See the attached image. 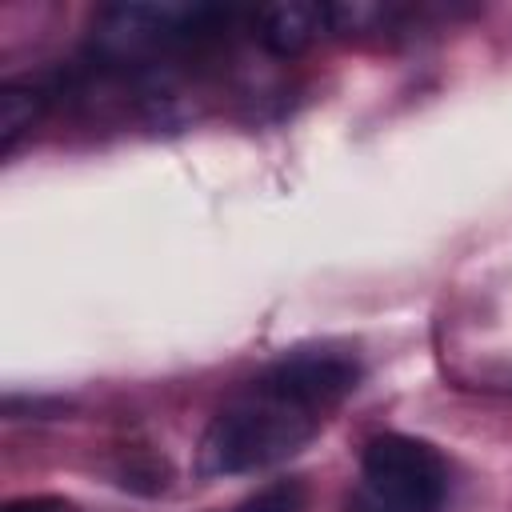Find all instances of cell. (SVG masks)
I'll list each match as a JSON object with an SVG mask.
<instances>
[{"instance_id":"6da1fadb","label":"cell","mask_w":512,"mask_h":512,"mask_svg":"<svg viewBox=\"0 0 512 512\" xmlns=\"http://www.w3.org/2000/svg\"><path fill=\"white\" fill-rule=\"evenodd\" d=\"M360 384V360L344 348H292L244 380L208 420L196 468L200 476H244L300 452L328 412Z\"/></svg>"},{"instance_id":"7a4b0ae2","label":"cell","mask_w":512,"mask_h":512,"mask_svg":"<svg viewBox=\"0 0 512 512\" xmlns=\"http://www.w3.org/2000/svg\"><path fill=\"white\" fill-rule=\"evenodd\" d=\"M448 500L444 456L404 432H380L360 452V476L344 512H440Z\"/></svg>"},{"instance_id":"3957f363","label":"cell","mask_w":512,"mask_h":512,"mask_svg":"<svg viewBox=\"0 0 512 512\" xmlns=\"http://www.w3.org/2000/svg\"><path fill=\"white\" fill-rule=\"evenodd\" d=\"M252 28L260 36V44L276 56H296L300 48H308L316 40L320 28H328V12L324 4H272V8H260L252 16Z\"/></svg>"},{"instance_id":"277c9868","label":"cell","mask_w":512,"mask_h":512,"mask_svg":"<svg viewBox=\"0 0 512 512\" xmlns=\"http://www.w3.org/2000/svg\"><path fill=\"white\" fill-rule=\"evenodd\" d=\"M44 108H48V92L32 80H8L0 88V156L16 152V144L32 132Z\"/></svg>"},{"instance_id":"5b68a950","label":"cell","mask_w":512,"mask_h":512,"mask_svg":"<svg viewBox=\"0 0 512 512\" xmlns=\"http://www.w3.org/2000/svg\"><path fill=\"white\" fill-rule=\"evenodd\" d=\"M304 484L300 480H276L268 488H260L256 496L240 500L232 512H304Z\"/></svg>"},{"instance_id":"8992f818","label":"cell","mask_w":512,"mask_h":512,"mask_svg":"<svg viewBox=\"0 0 512 512\" xmlns=\"http://www.w3.org/2000/svg\"><path fill=\"white\" fill-rule=\"evenodd\" d=\"M4 512H72V508L64 500H56V496H20Z\"/></svg>"}]
</instances>
